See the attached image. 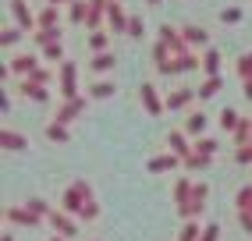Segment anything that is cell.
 Wrapping results in <instances>:
<instances>
[{
    "label": "cell",
    "instance_id": "f546056e",
    "mask_svg": "<svg viewBox=\"0 0 252 241\" xmlns=\"http://www.w3.org/2000/svg\"><path fill=\"white\" fill-rule=\"evenodd\" d=\"M234 71H238V78H242V82H252V50L238 57V64H234Z\"/></svg>",
    "mask_w": 252,
    "mask_h": 241
},
{
    "label": "cell",
    "instance_id": "4fadbf2b",
    "mask_svg": "<svg viewBox=\"0 0 252 241\" xmlns=\"http://www.w3.org/2000/svg\"><path fill=\"white\" fill-rule=\"evenodd\" d=\"M0 149H7V152H25V149H29V135L14 131V128H0Z\"/></svg>",
    "mask_w": 252,
    "mask_h": 241
},
{
    "label": "cell",
    "instance_id": "3957f363",
    "mask_svg": "<svg viewBox=\"0 0 252 241\" xmlns=\"http://www.w3.org/2000/svg\"><path fill=\"white\" fill-rule=\"evenodd\" d=\"M57 89H61V99L82 96V85H78V64H71V60L57 64Z\"/></svg>",
    "mask_w": 252,
    "mask_h": 241
},
{
    "label": "cell",
    "instance_id": "484cf974",
    "mask_svg": "<svg viewBox=\"0 0 252 241\" xmlns=\"http://www.w3.org/2000/svg\"><path fill=\"white\" fill-rule=\"evenodd\" d=\"M192 178H178L174 181V188H171V195H174V206H181V202H189V195H192Z\"/></svg>",
    "mask_w": 252,
    "mask_h": 241
},
{
    "label": "cell",
    "instance_id": "e0dca14e",
    "mask_svg": "<svg viewBox=\"0 0 252 241\" xmlns=\"http://www.w3.org/2000/svg\"><path fill=\"white\" fill-rule=\"evenodd\" d=\"M220 89H224V75H206L203 82H199L195 92H199V99H213Z\"/></svg>",
    "mask_w": 252,
    "mask_h": 241
},
{
    "label": "cell",
    "instance_id": "8d00e7d4",
    "mask_svg": "<svg viewBox=\"0 0 252 241\" xmlns=\"http://www.w3.org/2000/svg\"><path fill=\"white\" fill-rule=\"evenodd\" d=\"M22 32H25L22 25H11V29L4 32V36H0V46H7V50H11L14 43H18V39H22Z\"/></svg>",
    "mask_w": 252,
    "mask_h": 241
},
{
    "label": "cell",
    "instance_id": "bcb514c9",
    "mask_svg": "<svg viewBox=\"0 0 252 241\" xmlns=\"http://www.w3.org/2000/svg\"><path fill=\"white\" fill-rule=\"evenodd\" d=\"M50 4H57V7H61V4H68V7H71V4H75V0H50Z\"/></svg>",
    "mask_w": 252,
    "mask_h": 241
},
{
    "label": "cell",
    "instance_id": "b9f144b4",
    "mask_svg": "<svg viewBox=\"0 0 252 241\" xmlns=\"http://www.w3.org/2000/svg\"><path fill=\"white\" fill-rule=\"evenodd\" d=\"M238 223H242L245 234H252V213H242V210H238Z\"/></svg>",
    "mask_w": 252,
    "mask_h": 241
},
{
    "label": "cell",
    "instance_id": "f6af8a7d",
    "mask_svg": "<svg viewBox=\"0 0 252 241\" xmlns=\"http://www.w3.org/2000/svg\"><path fill=\"white\" fill-rule=\"evenodd\" d=\"M46 241H68V238H64V234H50Z\"/></svg>",
    "mask_w": 252,
    "mask_h": 241
},
{
    "label": "cell",
    "instance_id": "6da1fadb",
    "mask_svg": "<svg viewBox=\"0 0 252 241\" xmlns=\"http://www.w3.org/2000/svg\"><path fill=\"white\" fill-rule=\"evenodd\" d=\"M61 210H68L71 216L93 223V220L99 216V202H96L93 184H89L86 178H75L68 188H64V195H61Z\"/></svg>",
    "mask_w": 252,
    "mask_h": 241
},
{
    "label": "cell",
    "instance_id": "8992f818",
    "mask_svg": "<svg viewBox=\"0 0 252 241\" xmlns=\"http://www.w3.org/2000/svg\"><path fill=\"white\" fill-rule=\"evenodd\" d=\"M46 223L54 227L57 234H64V238H78V216H71L68 210H50V216H46Z\"/></svg>",
    "mask_w": 252,
    "mask_h": 241
},
{
    "label": "cell",
    "instance_id": "d6a6232c",
    "mask_svg": "<svg viewBox=\"0 0 252 241\" xmlns=\"http://www.w3.org/2000/svg\"><path fill=\"white\" fill-rule=\"evenodd\" d=\"M57 25V4H46L39 11V29H54Z\"/></svg>",
    "mask_w": 252,
    "mask_h": 241
},
{
    "label": "cell",
    "instance_id": "d590c367",
    "mask_svg": "<svg viewBox=\"0 0 252 241\" xmlns=\"http://www.w3.org/2000/svg\"><path fill=\"white\" fill-rule=\"evenodd\" d=\"M25 206H29L32 213H39V216H50V210H54V206H50L46 199H39V195H32V199H29Z\"/></svg>",
    "mask_w": 252,
    "mask_h": 241
},
{
    "label": "cell",
    "instance_id": "603a6c76",
    "mask_svg": "<svg viewBox=\"0 0 252 241\" xmlns=\"http://www.w3.org/2000/svg\"><path fill=\"white\" fill-rule=\"evenodd\" d=\"M213 160H217V156H210V152L192 149L189 156H185V170H206V167H213Z\"/></svg>",
    "mask_w": 252,
    "mask_h": 241
},
{
    "label": "cell",
    "instance_id": "83f0119b",
    "mask_svg": "<svg viewBox=\"0 0 252 241\" xmlns=\"http://www.w3.org/2000/svg\"><path fill=\"white\" fill-rule=\"evenodd\" d=\"M203 75H220V54L217 50H203Z\"/></svg>",
    "mask_w": 252,
    "mask_h": 241
},
{
    "label": "cell",
    "instance_id": "7bdbcfd3",
    "mask_svg": "<svg viewBox=\"0 0 252 241\" xmlns=\"http://www.w3.org/2000/svg\"><path fill=\"white\" fill-rule=\"evenodd\" d=\"M242 96H245V99L252 103V82H242Z\"/></svg>",
    "mask_w": 252,
    "mask_h": 241
},
{
    "label": "cell",
    "instance_id": "44dd1931",
    "mask_svg": "<svg viewBox=\"0 0 252 241\" xmlns=\"http://www.w3.org/2000/svg\"><path fill=\"white\" fill-rule=\"evenodd\" d=\"M181 36L189 39V46H195V50H206V43H210L206 29H199V25H185V29H181Z\"/></svg>",
    "mask_w": 252,
    "mask_h": 241
},
{
    "label": "cell",
    "instance_id": "ee69618b",
    "mask_svg": "<svg viewBox=\"0 0 252 241\" xmlns=\"http://www.w3.org/2000/svg\"><path fill=\"white\" fill-rule=\"evenodd\" d=\"M0 241H14V227H7V231H4V238H0Z\"/></svg>",
    "mask_w": 252,
    "mask_h": 241
},
{
    "label": "cell",
    "instance_id": "7c38bea8",
    "mask_svg": "<svg viewBox=\"0 0 252 241\" xmlns=\"http://www.w3.org/2000/svg\"><path fill=\"white\" fill-rule=\"evenodd\" d=\"M11 14H14V25H22L25 32H36L39 29V18L25 7V0H11Z\"/></svg>",
    "mask_w": 252,
    "mask_h": 241
},
{
    "label": "cell",
    "instance_id": "ba28073f",
    "mask_svg": "<svg viewBox=\"0 0 252 241\" xmlns=\"http://www.w3.org/2000/svg\"><path fill=\"white\" fill-rule=\"evenodd\" d=\"M14 92H18V96H25V99H32V103H50V99H54L50 85H43V82H32V78H22V85H18Z\"/></svg>",
    "mask_w": 252,
    "mask_h": 241
},
{
    "label": "cell",
    "instance_id": "277c9868",
    "mask_svg": "<svg viewBox=\"0 0 252 241\" xmlns=\"http://www.w3.org/2000/svg\"><path fill=\"white\" fill-rule=\"evenodd\" d=\"M4 223L7 227H43L46 216L32 213L29 206H4Z\"/></svg>",
    "mask_w": 252,
    "mask_h": 241
},
{
    "label": "cell",
    "instance_id": "ab89813d",
    "mask_svg": "<svg viewBox=\"0 0 252 241\" xmlns=\"http://www.w3.org/2000/svg\"><path fill=\"white\" fill-rule=\"evenodd\" d=\"M199 241H220V223H206L203 227V238Z\"/></svg>",
    "mask_w": 252,
    "mask_h": 241
},
{
    "label": "cell",
    "instance_id": "d6986e66",
    "mask_svg": "<svg viewBox=\"0 0 252 241\" xmlns=\"http://www.w3.org/2000/svg\"><path fill=\"white\" fill-rule=\"evenodd\" d=\"M206 124H210V117H206L203 110H192L189 117H185V131H189L192 139H199V135L206 131Z\"/></svg>",
    "mask_w": 252,
    "mask_h": 241
},
{
    "label": "cell",
    "instance_id": "30bf717a",
    "mask_svg": "<svg viewBox=\"0 0 252 241\" xmlns=\"http://www.w3.org/2000/svg\"><path fill=\"white\" fill-rule=\"evenodd\" d=\"M195 99H199V92L185 85V89H174V92H167V110H171V114H178V110H189Z\"/></svg>",
    "mask_w": 252,
    "mask_h": 241
},
{
    "label": "cell",
    "instance_id": "1f68e13d",
    "mask_svg": "<svg viewBox=\"0 0 252 241\" xmlns=\"http://www.w3.org/2000/svg\"><path fill=\"white\" fill-rule=\"evenodd\" d=\"M192 149H199V152H210V156H217L220 142H217V139H206V135H199V139H192Z\"/></svg>",
    "mask_w": 252,
    "mask_h": 241
},
{
    "label": "cell",
    "instance_id": "d4e9b609",
    "mask_svg": "<svg viewBox=\"0 0 252 241\" xmlns=\"http://www.w3.org/2000/svg\"><path fill=\"white\" fill-rule=\"evenodd\" d=\"M217 124H220V131H224V135H234V128L242 124V114L227 107V110H220V120H217Z\"/></svg>",
    "mask_w": 252,
    "mask_h": 241
},
{
    "label": "cell",
    "instance_id": "60d3db41",
    "mask_svg": "<svg viewBox=\"0 0 252 241\" xmlns=\"http://www.w3.org/2000/svg\"><path fill=\"white\" fill-rule=\"evenodd\" d=\"M220 22H227V25L242 22V11H238V7H227V11H220Z\"/></svg>",
    "mask_w": 252,
    "mask_h": 241
},
{
    "label": "cell",
    "instance_id": "ac0fdd59",
    "mask_svg": "<svg viewBox=\"0 0 252 241\" xmlns=\"http://www.w3.org/2000/svg\"><path fill=\"white\" fill-rule=\"evenodd\" d=\"M114 92H117V85H114L110 78H96L89 89H86V96H89V99H110Z\"/></svg>",
    "mask_w": 252,
    "mask_h": 241
},
{
    "label": "cell",
    "instance_id": "7dc6e473",
    "mask_svg": "<svg viewBox=\"0 0 252 241\" xmlns=\"http://www.w3.org/2000/svg\"><path fill=\"white\" fill-rule=\"evenodd\" d=\"M149 4H160V0H149Z\"/></svg>",
    "mask_w": 252,
    "mask_h": 241
},
{
    "label": "cell",
    "instance_id": "f35d334b",
    "mask_svg": "<svg viewBox=\"0 0 252 241\" xmlns=\"http://www.w3.org/2000/svg\"><path fill=\"white\" fill-rule=\"evenodd\" d=\"M142 32H146L142 18H128V32H125V36H131V39H142Z\"/></svg>",
    "mask_w": 252,
    "mask_h": 241
},
{
    "label": "cell",
    "instance_id": "9c48e42d",
    "mask_svg": "<svg viewBox=\"0 0 252 241\" xmlns=\"http://www.w3.org/2000/svg\"><path fill=\"white\" fill-rule=\"evenodd\" d=\"M43 135H46V142H54V146H68V142H71V124H64V120L50 117L46 128H43Z\"/></svg>",
    "mask_w": 252,
    "mask_h": 241
},
{
    "label": "cell",
    "instance_id": "52a82bcc",
    "mask_svg": "<svg viewBox=\"0 0 252 241\" xmlns=\"http://www.w3.org/2000/svg\"><path fill=\"white\" fill-rule=\"evenodd\" d=\"M89 107V96H71V99H61V107H57V120H64V124H75V120L86 114Z\"/></svg>",
    "mask_w": 252,
    "mask_h": 241
},
{
    "label": "cell",
    "instance_id": "f1b7e54d",
    "mask_svg": "<svg viewBox=\"0 0 252 241\" xmlns=\"http://www.w3.org/2000/svg\"><path fill=\"white\" fill-rule=\"evenodd\" d=\"M234 206H238L242 213H252V184H242L238 195H234Z\"/></svg>",
    "mask_w": 252,
    "mask_h": 241
},
{
    "label": "cell",
    "instance_id": "4dcf8cb0",
    "mask_svg": "<svg viewBox=\"0 0 252 241\" xmlns=\"http://www.w3.org/2000/svg\"><path fill=\"white\" fill-rule=\"evenodd\" d=\"M89 50H93V54H99V50H110V36H107V32H89Z\"/></svg>",
    "mask_w": 252,
    "mask_h": 241
},
{
    "label": "cell",
    "instance_id": "2e32d148",
    "mask_svg": "<svg viewBox=\"0 0 252 241\" xmlns=\"http://www.w3.org/2000/svg\"><path fill=\"white\" fill-rule=\"evenodd\" d=\"M114 64H117L114 50H99V54H93V60H89V71H93V75H110Z\"/></svg>",
    "mask_w": 252,
    "mask_h": 241
},
{
    "label": "cell",
    "instance_id": "9a60e30c",
    "mask_svg": "<svg viewBox=\"0 0 252 241\" xmlns=\"http://www.w3.org/2000/svg\"><path fill=\"white\" fill-rule=\"evenodd\" d=\"M7 67H11V75L25 78V75H32V71L39 67V57H32V54H18V57H11V60H7Z\"/></svg>",
    "mask_w": 252,
    "mask_h": 241
},
{
    "label": "cell",
    "instance_id": "5bb4252c",
    "mask_svg": "<svg viewBox=\"0 0 252 241\" xmlns=\"http://www.w3.org/2000/svg\"><path fill=\"white\" fill-rule=\"evenodd\" d=\"M167 146H171V152H178V156L185 160L192 152V135L185 131V128H174L171 135H167Z\"/></svg>",
    "mask_w": 252,
    "mask_h": 241
},
{
    "label": "cell",
    "instance_id": "e575fe53",
    "mask_svg": "<svg viewBox=\"0 0 252 241\" xmlns=\"http://www.w3.org/2000/svg\"><path fill=\"white\" fill-rule=\"evenodd\" d=\"M234 163L252 167V142H245V146H234Z\"/></svg>",
    "mask_w": 252,
    "mask_h": 241
},
{
    "label": "cell",
    "instance_id": "cb8c5ba5",
    "mask_svg": "<svg viewBox=\"0 0 252 241\" xmlns=\"http://www.w3.org/2000/svg\"><path fill=\"white\" fill-rule=\"evenodd\" d=\"M39 57H43V60H50V64H54V67H57V64H64V60H68V57H64V43H61V39H57V43H46V46L39 50Z\"/></svg>",
    "mask_w": 252,
    "mask_h": 241
},
{
    "label": "cell",
    "instance_id": "74e56055",
    "mask_svg": "<svg viewBox=\"0 0 252 241\" xmlns=\"http://www.w3.org/2000/svg\"><path fill=\"white\" fill-rule=\"evenodd\" d=\"M14 89H0V114L4 117H11V107H14V96H11Z\"/></svg>",
    "mask_w": 252,
    "mask_h": 241
},
{
    "label": "cell",
    "instance_id": "836d02e7",
    "mask_svg": "<svg viewBox=\"0 0 252 241\" xmlns=\"http://www.w3.org/2000/svg\"><path fill=\"white\" fill-rule=\"evenodd\" d=\"M57 39H61L57 25H54V29H36V46H39V50H43L46 43H57Z\"/></svg>",
    "mask_w": 252,
    "mask_h": 241
},
{
    "label": "cell",
    "instance_id": "8fae6325",
    "mask_svg": "<svg viewBox=\"0 0 252 241\" xmlns=\"http://www.w3.org/2000/svg\"><path fill=\"white\" fill-rule=\"evenodd\" d=\"M178 167H185V160L178 156V152H160V156H153L146 163L149 174H167V170H178Z\"/></svg>",
    "mask_w": 252,
    "mask_h": 241
},
{
    "label": "cell",
    "instance_id": "5b68a950",
    "mask_svg": "<svg viewBox=\"0 0 252 241\" xmlns=\"http://www.w3.org/2000/svg\"><path fill=\"white\" fill-rule=\"evenodd\" d=\"M139 103H142V110L149 117H160L167 110V96H160V89H157L153 82H142L139 85Z\"/></svg>",
    "mask_w": 252,
    "mask_h": 241
},
{
    "label": "cell",
    "instance_id": "7a4b0ae2",
    "mask_svg": "<svg viewBox=\"0 0 252 241\" xmlns=\"http://www.w3.org/2000/svg\"><path fill=\"white\" fill-rule=\"evenodd\" d=\"M206 199H210V184H206V181H195L189 202H181V206H178V216H181V220H192V216L199 220V216L206 213Z\"/></svg>",
    "mask_w": 252,
    "mask_h": 241
},
{
    "label": "cell",
    "instance_id": "4316f807",
    "mask_svg": "<svg viewBox=\"0 0 252 241\" xmlns=\"http://www.w3.org/2000/svg\"><path fill=\"white\" fill-rule=\"evenodd\" d=\"M231 142H234V146H245V142H252V117H242V124L234 128Z\"/></svg>",
    "mask_w": 252,
    "mask_h": 241
},
{
    "label": "cell",
    "instance_id": "ffe728a7",
    "mask_svg": "<svg viewBox=\"0 0 252 241\" xmlns=\"http://www.w3.org/2000/svg\"><path fill=\"white\" fill-rule=\"evenodd\" d=\"M107 25L114 32H128V14L121 11V4H114V0H110V7H107Z\"/></svg>",
    "mask_w": 252,
    "mask_h": 241
},
{
    "label": "cell",
    "instance_id": "7402d4cb",
    "mask_svg": "<svg viewBox=\"0 0 252 241\" xmlns=\"http://www.w3.org/2000/svg\"><path fill=\"white\" fill-rule=\"evenodd\" d=\"M203 227H206V223H199L195 216H192V220H181L178 241H199V238H203Z\"/></svg>",
    "mask_w": 252,
    "mask_h": 241
}]
</instances>
